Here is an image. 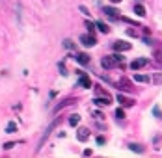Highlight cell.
<instances>
[{"label": "cell", "instance_id": "8992f818", "mask_svg": "<svg viewBox=\"0 0 162 158\" xmlns=\"http://www.w3.org/2000/svg\"><path fill=\"white\" fill-rule=\"evenodd\" d=\"M117 102H119L121 106H132V104H134V99H129V97H125V95L117 93Z\"/></svg>", "mask_w": 162, "mask_h": 158}, {"label": "cell", "instance_id": "44dd1931", "mask_svg": "<svg viewBox=\"0 0 162 158\" xmlns=\"http://www.w3.org/2000/svg\"><path fill=\"white\" fill-rule=\"evenodd\" d=\"M153 115H155V117H158V119L162 117V112H160V108H158V106H155V108H153Z\"/></svg>", "mask_w": 162, "mask_h": 158}, {"label": "cell", "instance_id": "d6986e66", "mask_svg": "<svg viewBox=\"0 0 162 158\" xmlns=\"http://www.w3.org/2000/svg\"><path fill=\"white\" fill-rule=\"evenodd\" d=\"M63 45H65V48H69V50H73V48H75V43H73L71 39H65V41H63Z\"/></svg>", "mask_w": 162, "mask_h": 158}, {"label": "cell", "instance_id": "6da1fadb", "mask_svg": "<svg viewBox=\"0 0 162 158\" xmlns=\"http://www.w3.org/2000/svg\"><path fill=\"white\" fill-rule=\"evenodd\" d=\"M121 63H123V56H121V54L104 56V58L101 60V65H103L104 69H114V67H117V65H121Z\"/></svg>", "mask_w": 162, "mask_h": 158}, {"label": "cell", "instance_id": "52a82bcc", "mask_svg": "<svg viewBox=\"0 0 162 158\" xmlns=\"http://www.w3.org/2000/svg\"><path fill=\"white\" fill-rule=\"evenodd\" d=\"M78 86H82V88H86V89H90V88H91V80H90V76H88V75H84V73H80Z\"/></svg>", "mask_w": 162, "mask_h": 158}, {"label": "cell", "instance_id": "30bf717a", "mask_svg": "<svg viewBox=\"0 0 162 158\" xmlns=\"http://www.w3.org/2000/svg\"><path fill=\"white\" fill-rule=\"evenodd\" d=\"M77 61L80 63V65H88V63H90V56L88 54H77Z\"/></svg>", "mask_w": 162, "mask_h": 158}, {"label": "cell", "instance_id": "2e32d148", "mask_svg": "<svg viewBox=\"0 0 162 158\" xmlns=\"http://www.w3.org/2000/svg\"><path fill=\"white\" fill-rule=\"evenodd\" d=\"M129 149L134 151V153H144V149H142V147H140L138 143H131V145H129Z\"/></svg>", "mask_w": 162, "mask_h": 158}, {"label": "cell", "instance_id": "5b68a950", "mask_svg": "<svg viewBox=\"0 0 162 158\" xmlns=\"http://www.w3.org/2000/svg\"><path fill=\"white\" fill-rule=\"evenodd\" d=\"M103 13L108 15L110 19H119V11H117L116 8H112V6H104L103 8Z\"/></svg>", "mask_w": 162, "mask_h": 158}, {"label": "cell", "instance_id": "603a6c76", "mask_svg": "<svg viewBox=\"0 0 162 158\" xmlns=\"http://www.w3.org/2000/svg\"><path fill=\"white\" fill-rule=\"evenodd\" d=\"M58 67H60V71H62V75H63V76H67V71H65V67H63V63H60Z\"/></svg>", "mask_w": 162, "mask_h": 158}, {"label": "cell", "instance_id": "83f0119b", "mask_svg": "<svg viewBox=\"0 0 162 158\" xmlns=\"http://www.w3.org/2000/svg\"><path fill=\"white\" fill-rule=\"evenodd\" d=\"M93 115H95V117H97V119H103V113H101V112H95Z\"/></svg>", "mask_w": 162, "mask_h": 158}, {"label": "cell", "instance_id": "3957f363", "mask_svg": "<svg viewBox=\"0 0 162 158\" xmlns=\"http://www.w3.org/2000/svg\"><path fill=\"white\" fill-rule=\"evenodd\" d=\"M145 65H147V58H136V60L131 61V69L132 71H138V69H142Z\"/></svg>", "mask_w": 162, "mask_h": 158}, {"label": "cell", "instance_id": "4fadbf2b", "mask_svg": "<svg viewBox=\"0 0 162 158\" xmlns=\"http://www.w3.org/2000/svg\"><path fill=\"white\" fill-rule=\"evenodd\" d=\"M78 123H80V115H78V113H73L71 117H69V125H71V126H77Z\"/></svg>", "mask_w": 162, "mask_h": 158}, {"label": "cell", "instance_id": "484cf974", "mask_svg": "<svg viewBox=\"0 0 162 158\" xmlns=\"http://www.w3.org/2000/svg\"><path fill=\"white\" fill-rule=\"evenodd\" d=\"M127 36H131V37H136V32H134V30H127Z\"/></svg>", "mask_w": 162, "mask_h": 158}, {"label": "cell", "instance_id": "7402d4cb", "mask_svg": "<svg viewBox=\"0 0 162 158\" xmlns=\"http://www.w3.org/2000/svg\"><path fill=\"white\" fill-rule=\"evenodd\" d=\"M86 28H88V32H90V34H93V30H95V24L88 20V23H86Z\"/></svg>", "mask_w": 162, "mask_h": 158}, {"label": "cell", "instance_id": "4316f807", "mask_svg": "<svg viewBox=\"0 0 162 158\" xmlns=\"http://www.w3.org/2000/svg\"><path fill=\"white\" fill-rule=\"evenodd\" d=\"M15 143H17V141H11V143H6V145H4V149H11V147H13Z\"/></svg>", "mask_w": 162, "mask_h": 158}, {"label": "cell", "instance_id": "e0dca14e", "mask_svg": "<svg viewBox=\"0 0 162 158\" xmlns=\"http://www.w3.org/2000/svg\"><path fill=\"white\" fill-rule=\"evenodd\" d=\"M15 130H17V125H15V123H8L6 132H15Z\"/></svg>", "mask_w": 162, "mask_h": 158}, {"label": "cell", "instance_id": "8fae6325", "mask_svg": "<svg viewBox=\"0 0 162 158\" xmlns=\"http://www.w3.org/2000/svg\"><path fill=\"white\" fill-rule=\"evenodd\" d=\"M117 86H119V89L129 91V89H131V82H129L127 78H123V80H119V82H117Z\"/></svg>", "mask_w": 162, "mask_h": 158}, {"label": "cell", "instance_id": "ba28073f", "mask_svg": "<svg viewBox=\"0 0 162 158\" xmlns=\"http://www.w3.org/2000/svg\"><path fill=\"white\" fill-rule=\"evenodd\" d=\"M93 102L97 106H108V104H110V97H108V95H104V97H95Z\"/></svg>", "mask_w": 162, "mask_h": 158}, {"label": "cell", "instance_id": "ffe728a7", "mask_svg": "<svg viewBox=\"0 0 162 158\" xmlns=\"http://www.w3.org/2000/svg\"><path fill=\"white\" fill-rule=\"evenodd\" d=\"M116 117H117V119H125V112H123L121 108H117V110H116Z\"/></svg>", "mask_w": 162, "mask_h": 158}, {"label": "cell", "instance_id": "9a60e30c", "mask_svg": "<svg viewBox=\"0 0 162 158\" xmlns=\"http://www.w3.org/2000/svg\"><path fill=\"white\" fill-rule=\"evenodd\" d=\"M134 80H136V82H144V84H145V82H149V76H147V75H134Z\"/></svg>", "mask_w": 162, "mask_h": 158}, {"label": "cell", "instance_id": "9c48e42d", "mask_svg": "<svg viewBox=\"0 0 162 158\" xmlns=\"http://www.w3.org/2000/svg\"><path fill=\"white\" fill-rule=\"evenodd\" d=\"M90 138V132H88V129H80L78 132H77V140L78 141H86Z\"/></svg>", "mask_w": 162, "mask_h": 158}, {"label": "cell", "instance_id": "7c38bea8", "mask_svg": "<svg viewBox=\"0 0 162 158\" xmlns=\"http://www.w3.org/2000/svg\"><path fill=\"white\" fill-rule=\"evenodd\" d=\"M134 13H136L138 17H144V15H145V8H144L142 4H136V6H134Z\"/></svg>", "mask_w": 162, "mask_h": 158}, {"label": "cell", "instance_id": "7a4b0ae2", "mask_svg": "<svg viewBox=\"0 0 162 158\" xmlns=\"http://www.w3.org/2000/svg\"><path fill=\"white\" fill-rule=\"evenodd\" d=\"M80 43H82L84 47H93L97 41H95L93 34H82V36H80Z\"/></svg>", "mask_w": 162, "mask_h": 158}, {"label": "cell", "instance_id": "cb8c5ba5", "mask_svg": "<svg viewBox=\"0 0 162 158\" xmlns=\"http://www.w3.org/2000/svg\"><path fill=\"white\" fill-rule=\"evenodd\" d=\"M80 11H82L84 15H90V11H88V8H86V6H80Z\"/></svg>", "mask_w": 162, "mask_h": 158}, {"label": "cell", "instance_id": "277c9868", "mask_svg": "<svg viewBox=\"0 0 162 158\" xmlns=\"http://www.w3.org/2000/svg\"><path fill=\"white\" fill-rule=\"evenodd\" d=\"M116 52H125V50H131V43H127V41H116L112 45Z\"/></svg>", "mask_w": 162, "mask_h": 158}, {"label": "cell", "instance_id": "ac0fdd59", "mask_svg": "<svg viewBox=\"0 0 162 158\" xmlns=\"http://www.w3.org/2000/svg\"><path fill=\"white\" fill-rule=\"evenodd\" d=\"M153 82H155V84H162V73H155Z\"/></svg>", "mask_w": 162, "mask_h": 158}, {"label": "cell", "instance_id": "5bb4252c", "mask_svg": "<svg viewBox=\"0 0 162 158\" xmlns=\"http://www.w3.org/2000/svg\"><path fill=\"white\" fill-rule=\"evenodd\" d=\"M95 28H99V30L103 32V34H108V32H110V28H108V24L101 23V20H99V23H95Z\"/></svg>", "mask_w": 162, "mask_h": 158}, {"label": "cell", "instance_id": "d4e9b609", "mask_svg": "<svg viewBox=\"0 0 162 158\" xmlns=\"http://www.w3.org/2000/svg\"><path fill=\"white\" fill-rule=\"evenodd\" d=\"M104 141H106V140H104V138H103V136H99V138H97V145H103V143H104Z\"/></svg>", "mask_w": 162, "mask_h": 158}, {"label": "cell", "instance_id": "f1b7e54d", "mask_svg": "<svg viewBox=\"0 0 162 158\" xmlns=\"http://www.w3.org/2000/svg\"><path fill=\"white\" fill-rule=\"evenodd\" d=\"M110 2H112V4H119V2H121V0H110Z\"/></svg>", "mask_w": 162, "mask_h": 158}]
</instances>
